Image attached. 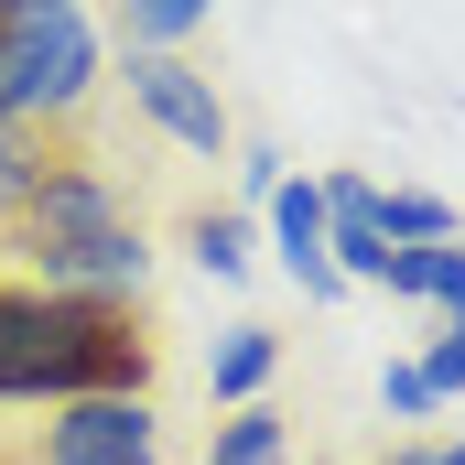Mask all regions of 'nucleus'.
Masks as SVG:
<instances>
[{
  "mask_svg": "<svg viewBox=\"0 0 465 465\" xmlns=\"http://www.w3.org/2000/svg\"><path fill=\"white\" fill-rule=\"evenodd\" d=\"M98 390H152V336L130 303L0 282V411L11 401H98Z\"/></svg>",
  "mask_w": 465,
  "mask_h": 465,
  "instance_id": "nucleus-1",
  "label": "nucleus"
},
{
  "mask_svg": "<svg viewBox=\"0 0 465 465\" xmlns=\"http://www.w3.org/2000/svg\"><path fill=\"white\" fill-rule=\"evenodd\" d=\"M22 260L44 292H87V303H141V282H152V249L98 163H44V184L22 206Z\"/></svg>",
  "mask_w": 465,
  "mask_h": 465,
  "instance_id": "nucleus-2",
  "label": "nucleus"
},
{
  "mask_svg": "<svg viewBox=\"0 0 465 465\" xmlns=\"http://www.w3.org/2000/svg\"><path fill=\"white\" fill-rule=\"evenodd\" d=\"M98 98V33L87 0H0V119L44 130Z\"/></svg>",
  "mask_w": 465,
  "mask_h": 465,
  "instance_id": "nucleus-3",
  "label": "nucleus"
},
{
  "mask_svg": "<svg viewBox=\"0 0 465 465\" xmlns=\"http://www.w3.org/2000/svg\"><path fill=\"white\" fill-rule=\"evenodd\" d=\"M130 109L152 119L173 152H195V163H217V152L238 141L228 98H217V76H206L195 54H130Z\"/></svg>",
  "mask_w": 465,
  "mask_h": 465,
  "instance_id": "nucleus-4",
  "label": "nucleus"
},
{
  "mask_svg": "<svg viewBox=\"0 0 465 465\" xmlns=\"http://www.w3.org/2000/svg\"><path fill=\"white\" fill-rule=\"evenodd\" d=\"M33 465H163V422L141 390H98V401H54Z\"/></svg>",
  "mask_w": 465,
  "mask_h": 465,
  "instance_id": "nucleus-5",
  "label": "nucleus"
},
{
  "mask_svg": "<svg viewBox=\"0 0 465 465\" xmlns=\"http://www.w3.org/2000/svg\"><path fill=\"white\" fill-rule=\"evenodd\" d=\"M260 206H271V238H282V271L303 282V303H336L347 282H336V260H325V184H314V173H303V184L282 173V184H271Z\"/></svg>",
  "mask_w": 465,
  "mask_h": 465,
  "instance_id": "nucleus-6",
  "label": "nucleus"
},
{
  "mask_svg": "<svg viewBox=\"0 0 465 465\" xmlns=\"http://www.w3.org/2000/svg\"><path fill=\"white\" fill-rule=\"evenodd\" d=\"M379 292H401V303H433V314L455 325V314H465V238H433V249H390Z\"/></svg>",
  "mask_w": 465,
  "mask_h": 465,
  "instance_id": "nucleus-7",
  "label": "nucleus"
},
{
  "mask_svg": "<svg viewBox=\"0 0 465 465\" xmlns=\"http://www.w3.org/2000/svg\"><path fill=\"white\" fill-rule=\"evenodd\" d=\"M271 368H282V336H271V325H228L217 357H206V390L238 411V401H260V390H271Z\"/></svg>",
  "mask_w": 465,
  "mask_h": 465,
  "instance_id": "nucleus-8",
  "label": "nucleus"
},
{
  "mask_svg": "<svg viewBox=\"0 0 465 465\" xmlns=\"http://www.w3.org/2000/svg\"><path fill=\"white\" fill-rule=\"evenodd\" d=\"M282 444H292L282 411H271V401H238L228 422L206 433V465H282Z\"/></svg>",
  "mask_w": 465,
  "mask_h": 465,
  "instance_id": "nucleus-9",
  "label": "nucleus"
},
{
  "mask_svg": "<svg viewBox=\"0 0 465 465\" xmlns=\"http://www.w3.org/2000/svg\"><path fill=\"white\" fill-rule=\"evenodd\" d=\"M119 33H130V54H184V33L217 11V0H109Z\"/></svg>",
  "mask_w": 465,
  "mask_h": 465,
  "instance_id": "nucleus-10",
  "label": "nucleus"
},
{
  "mask_svg": "<svg viewBox=\"0 0 465 465\" xmlns=\"http://www.w3.org/2000/svg\"><path fill=\"white\" fill-rule=\"evenodd\" d=\"M368 206H379V238H390V249H433V238H455V206H444V195H411V184L379 195V184H368Z\"/></svg>",
  "mask_w": 465,
  "mask_h": 465,
  "instance_id": "nucleus-11",
  "label": "nucleus"
},
{
  "mask_svg": "<svg viewBox=\"0 0 465 465\" xmlns=\"http://www.w3.org/2000/svg\"><path fill=\"white\" fill-rule=\"evenodd\" d=\"M44 130H22V119H0V228H22V206H33V184H44Z\"/></svg>",
  "mask_w": 465,
  "mask_h": 465,
  "instance_id": "nucleus-12",
  "label": "nucleus"
},
{
  "mask_svg": "<svg viewBox=\"0 0 465 465\" xmlns=\"http://www.w3.org/2000/svg\"><path fill=\"white\" fill-rule=\"evenodd\" d=\"M184 249H195V271H217V282H238V271H249V228H238V217H195V228H184Z\"/></svg>",
  "mask_w": 465,
  "mask_h": 465,
  "instance_id": "nucleus-13",
  "label": "nucleus"
},
{
  "mask_svg": "<svg viewBox=\"0 0 465 465\" xmlns=\"http://www.w3.org/2000/svg\"><path fill=\"white\" fill-rule=\"evenodd\" d=\"M379 401H390V422H422V411H433V379H422V357H390V368H379Z\"/></svg>",
  "mask_w": 465,
  "mask_h": 465,
  "instance_id": "nucleus-14",
  "label": "nucleus"
},
{
  "mask_svg": "<svg viewBox=\"0 0 465 465\" xmlns=\"http://www.w3.org/2000/svg\"><path fill=\"white\" fill-rule=\"evenodd\" d=\"M422 379H433V401H455V390H465V314L422 347Z\"/></svg>",
  "mask_w": 465,
  "mask_h": 465,
  "instance_id": "nucleus-15",
  "label": "nucleus"
},
{
  "mask_svg": "<svg viewBox=\"0 0 465 465\" xmlns=\"http://www.w3.org/2000/svg\"><path fill=\"white\" fill-rule=\"evenodd\" d=\"M379 465H444V455H433V444H390Z\"/></svg>",
  "mask_w": 465,
  "mask_h": 465,
  "instance_id": "nucleus-16",
  "label": "nucleus"
},
{
  "mask_svg": "<svg viewBox=\"0 0 465 465\" xmlns=\"http://www.w3.org/2000/svg\"><path fill=\"white\" fill-rule=\"evenodd\" d=\"M444 465H465V444H444Z\"/></svg>",
  "mask_w": 465,
  "mask_h": 465,
  "instance_id": "nucleus-17",
  "label": "nucleus"
}]
</instances>
